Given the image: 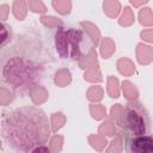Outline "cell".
<instances>
[{
    "label": "cell",
    "instance_id": "3",
    "mask_svg": "<svg viewBox=\"0 0 153 153\" xmlns=\"http://www.w3.org/2000/svg\"><path fill=\"white\" fill-rule=\"evenodd\" d=\"M124 146L127 153H153V136H124Z\"/></svg>",
    "mask_w": 153,
    "mask_h": 153
},
{
    "label": "cell",
    "instance_id": "4",
    "mask_svg": "<svg viewBox=\"0 0 153 153\" xmlns=\"http://www.w3.org/2000/svg\"><path fill=\"white\" fill-rule=\"evenodd\" d=\"M27 153H50V151H49V148L47 146L38 145V146H35L33 148H31Z\"/></svg>",
    "mask_w": 153,
    "mask_h": 153
},
{
    "label": "cell",
    "instance_id": "2",
    "mask_svg": "<svg viewBox=\"0 0 153 153\" xmlns=\"http://www.w3.org/2000/svg\"><path fill=\"white\" fill-rule=\"evenodd\" d=\"M85 37L76 29H60L56 32L55 44L63 59H78L81 55Z\"/></svg>",
    "mask_w": 153,
    "mask_h": 153
},
{
    "label": "cell",
    "instance_id": "1",
    "mask_svg": "<svg viewBox=\"0 0 153 153\" xmlns=\"http://www.w3.org/2000/svg\"><path fill=\"white\" fill-rule=\"evenodd\" d=\"M149 116L146 109L137 102L128 103L120 118V127L124 136L147 135L149 130Z\"/></svg>",
    "mask_w": 153,
    "mask_h": 153
}]
</instances>
